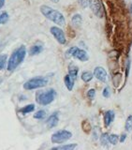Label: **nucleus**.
Returning a JSON list of instances; mask_svg holds the SVG:
<instances>
[{"instance_id": "f257e3e1", "label": "nucleus", "mask_w": 132, "mask_h": 150, "mask_svg": "<svg viewBox=\"0 0 132 150\" xmlns=\"http://www.w3.org/2000/svg\"><path fill=\"white\" fill-rule=\"evenodd\" d=\"M40 12L43 14V16H45L48 20L54 22L56 25H61V26L66 25V19L60 11L54 9L53 8L46 6V5L40 6Z\"/></svg>"}, {"instance_id": "f03ea898", "label": "nucleus", "mask_w": 132, "mask_h": 150, "mask_svg": "<svg viewBox=\"0 0 132 150\" xmlns=\"http://www.w3.org/2000/svg\"><path fill=\"white\" fill-rule=\"evenodd\" d=\"M25 54H26V48L25 46L19 47L18 49H16L13 52L8 62V69L9 71L14 70L23 62L25 57Z\"/></svg>"}, {"instance_id": "7ed1b4c3", "label": "nucleus", "mask_w": 132, "mask_h": 150, "mask_svg": "<svg viewBox=\"0 0 132 150\" xmlns=\"http://www.w3.org/2000/svg\"><path fill=\"white\" fill-rule=\"evenodd\" d=\"M49 82V79L47 77H35L30 80L26 81L23 83V88L25 90H34V89H37L40 87H43L47 86V83Z\"/></svg>"}, {"instance_id": "20e7f679", "label": "nucleus", "mask_w": 132, "mask_h": 150, "mask_svg": "<svg viewBox=\"0 0 132 150\" xmlns=\"http://www.w3.org/2000/svg\"><path fill=\"white\" fill-rule=\"evenodd\" d=\"M56 97V92L54 89H49L45 92H39L37 94V101L40 105L51 104Z\"/></svg>"}, {"instance_id": "39448f33", "label": "nucleus", "mask_w": 132, "mask_h": 150, "mask_svg": "<svg viewBox=\"0 0 132 150\" xmlns=\"http://www.w3.org/2000/svg\"><path fill=\"white\" fill-rule=\"evenodd\" d=\"M88 5L93 13L98 18H103L105 15V8L102 0H88Z\"/></svg>"}, {"instance_id": "423d86ee", "label": "nucleus", "mask_w": 132, "mask_h": 150, "mask_svg": "<svg viewBox=\"0 0 132 150\" xmlns=\"http://www.w3.org/2000/svg\"><path fill=\"white\" fill-rule=\"evenodd\" d=\"M72 137V133L68 130L62 129V130H58L54 132L52 135V142L54 144H63L65 142L68 141L70 138Z\"/></svg>"}, {"instance_id": "0eeeda50", "label": "nucleus", "mask_w": 132, "mask_h": 150, "mask_svg": "<svg viewBox=\"0 0 132 150\" xmlns=\"http://www.w3.org/2000/svg\"><path fill=\"white\" fill-rule=\"evenodd\" d=\"M50 31L52 34H53V36L54 37V39L57 40L60 44H66L67 39H66L64 31L61 29V28H59L57 26H52L50 28Z\"/></svg>"}, {"instance_id": "6e6552de", "label": "nucleus", "mask_w": 132, "mask_h": 150, "mask_svg": "<svg viewBox=\"0 0 132 150\" xmlns=\"http://www.w3.org/2000/svg\"><path fill=\"white\" fill-rule=\"evenodd\" d=\"M72 57L76 58L80 61H83V62H85V61H87L89 59V55L84 50L80 49V48H78V47H75Z\"/></svg>"}, {"instance_id": "1a4fd4ad", "label": "nucleus", "mask_w": 132, "mask_h": 150, "mask_svg": "<svg viewBox=\"0 0 132 150\" xmlns=\"http://www.w3.org/2000/svg\"><path fill=\"white\" fill-rule=\"evenodd\" d=\"M94 76H95L97 80H100V82H106L107 81V71L105 69L102 67H97L94 69Z\"/></svg>"}, {"instance_id": "9d476101", "label": "nucleus", "mask_w": 132, "mask_h": 150, "mask_svg": "<svg viewBox=\"0 0 132 150\" xmlns=\"http://www.w3.org/2000/svg\"><path fill=\"white\" fill-rule=\"evenodd\" d=\"M58 122H59L58 115H57V112H54V114H53L48 119H47L46 124H47V126H48V128L52 129V128H54V127L57 126Z\"/></svg>"}, {"instance_id": "9b49d317", "label": "nucleus", "mask_w": 132, "mask_h": 150, "mask_svg": "<svg viewBox=\"0 0 132 150\" xmlns=\"http://www.w3.org/2000/svg\"><path fill=\"white\" fill-rule=\"evenodd\" d=\"M114 117H115V114H114V111H112V110L107 111L104 114V124H105V126L109 127L112 122H114Z\"/></svg>"}, {"instance_id": "f8f14e48", "label": "nucleus", "mask_w": 132, "mask_h": 150, "mask_svg": "<svg viewBox=\"0 0 132 150\" xmlns=\"http://www.w3.org/2000/svg\"><path fill=\"white\" fill-rule=\"evenodd\" d=\"M78 71H79V69H78L77 66H75L74 64H70L68 66V75L73 80H75L77 78Z\"/></svg>"}, {"instance_id": "ddd939ff", "label": "nucleus", "mask_w": 132, "mask_h": 150, "mask_svg": "<svg viewBox=\"0 0 132 150\" xmlns=\"http://www.w3.org/2000/svg\"><path fill=\"white\" fill-rule=\"evenodd\" d=\"M64 82H65V86L69 91H71L74 86V80L69 76V75H66L64 78Z\"/></svg>"}, {"instance_id": "4468645a", "label": "nucleus", "mask_w": 132, "mask_h": 150, "mask_svg": "<svg viewBox=\"0 0 132 150\" xmlns=\"http://www.w3.org/2000/svg\"><path fill=\"white\" fill-rule=\"evenodd\" d=\"M82 22H83V18L80 14H75L73 15V17L71 18V23L74 26L79 27L80 25H82Z\"/></svg>"}, {"instance_id": "2eb2a0df", "label": "nucleus", "mask_w": 132, "mask_h": 150, "mask_svg": "<svg viewBox=\"0 0 132 150\" xmlns=\"http://www.w3.org/2000/svg\"><path fill=\"white\" fill-rule=\"evenodd\" d=\"M77 147V144H65L61 145V146L54 147L53 150H71Z\"/></svg>"}, {"instance_id": "dca6fc26", "label": "nucleus", "mask_w": 132, "mask_h": 150, "mask_svg": "<svg viewBox=\"0 0 132 150\" xmlns=\"http://www.w3.org/2000/svg\"><path fill=\"white\" fill-rule=\"evenodd\" d=\"M94 77V74L91 71H83L82 73V80L84 83L90 82Z\"/></svg>"}, {"instance_id": "f3484780", "label": "nucleus", "mask_w": 132, "mask_h": 150, "mask_svg": "<svg viewBox=\"0 0 132 150\" xmlns=\"http://www.w3.org/2000/svg\"><path fill=\"white\" fill-rule=\"evenodd\" d=\"M42 50H43V47H42L41 45H33L31 47L29 53H30L31 55H35V54L41 53Z\"/></svg>"}, {"instance_id": "a211bd4d", "label": "nucleus", "mask_w": 132, "mask_h": 150, "mask_svg": "<svg viewBox=\"0 0 132 150\" xmlns=\"http://www.w3.org/2000/svg\"><path fill=\"white\" fill-rule=\"evenodd\" d=\"M34 110H35V105L34 104H28V105L23 106L20 110V112H22L23 115H26V114H28V112H33Z\"/></svg>"}, {"instance_id": "6ab92c4d", "label": "nucleus", "mask_w": 132, "mask_h": 150, "mask_svg": "<svg viewBox=\"0 0 132 150\" xmlns=\"http://www.w3.org/2000/svg\"><path fill=\"white\" fill-rule=\"evenodd\" d=\"M125 129L126 131H130L132 129V115H129L128 118H126V124H125Z\"/></svg>"}, {"instance_id": "aec40b11", "label": "nucleus", "mask_w": 132, "mask_h": 150, "mask_svg": "<svg viewBox=\"0 0 132 150\" xmlns=\"http://www.w3.org/2000/svg\"><path fill=\"white\" fill-rule=\"evenodd\" d=\"M8 20V14L6 11L0 12V25L2 23H6Z\"/></svg>"}, {"instance_id": "412c9836", "label": "nucleus", "mask_w": 132, "mask_h": 150, "mask_svg": "<svg viewBox=\"0 0 132 150\" xmlns=\"http://www.w3.org/2000/svg\"><path fill=\"white\" fill-rule=\"evenodd\" d=\"M119 141V136L116 134H110L109 135V143L112 144H117Z\"/></svg>"}, {"instance_id": "4be33fe9", "label": "nucleus", "mask_w": 132, "mask_h": 150, "mask_svg": "<svg viewBox=\"0 0 132 150\" xmlns=\"http://www.w3.org/2000/svg\"><path fill=\"white\" fill-rule=\"evenodd\" d=\"M100 143L102 145H107L109 143V134L108 133H103L100 136Z\"/></svg>"}, {"instance_id": "5701e85b", "label": "nucleus", "mask_w": 132, "mask_h": 150, "mask_svg": "<svg viewBox=\"0 0 132 150\" xmlns=\"http://www.w3.org/2000/svg\"><path fill=\"white\" fill-rule=\"evenodd\" d=\"M45 116H46V112L43 111V110H40L34 115V118H36V119H43Z\"/></svg>"}, {"instance_id": "b1692460", "label": "nucleus", "mask_w": 132, "mask_h": 150, "mask_svg": "<svg viewBox=\"0 0 132 150\" xmlns=\"http://www.w3.org/2000/svg\"><path fill=\"white\" fill-rule=\"evenodd\" d=\"M7 61V55L6 54H0V69H4L5 64Z\"/></svg>"}, {"instance_id": "393cba45", "label": "nucleus", "mask_w": 132, "mask_h": 150, "mask_svg": "<svg viewBox=\"0 0 132 150\" xmlns=\"http://www.w3.org/2000/svg\"><path fill=\"white\" fill-rule=\"evenodd\" d=\"M96 96V90L95 89H89L87 92V97L89 100H94V98Z\"/></svg>"}, {"instance_id": "a878e982", "label": "nucleus", "mask_w": 132, "mask_h": 150, "mask_svg": "<svg viewBox=\"0 0 132 150\" xmlns=\"http://www.w3.org/2000/svg\"><path fill=\"white\" fill-rule=\"evenodd\" d=\"M102 95L104 98H110L111 96V90H110V87L107 86L103 89V92H102Z\"/></svg>"}, {"instance_id": "bb28decb", "label": "nucleus", "mask_w": 132, "mask_h": 150, "mask_svg": "<svg viewBox=\"0 0 132 150\" xmlns=\"http://www.w3.org/2000/svg\"><path fill=\"white\" fill-rule=\"evenodd\" d=\"M80 4L83 8H86L88 6V0H80Z\"/></svg>"}, {"instance_id": "cd10ccee", "label": "nucleus", "mask_w": 132, "mask_h": 150, "mask_svg": "<svg viewBox=\"0 0 132 150\" xmlns=\"http://www.w3.org/2000/svg\"><path fill=\"white\" fill-rule=\"evenodd\" d=\"M126 134H122L121 137L119 138V141H120L121 143H124L125 141H126Z\"/></svg>"}, {"instance_id": "c85d7f7f", "label": "nucleus", "mask_w": 132, "mask_h": 150, "mask_svg": "<svg viewBox=\"0 0 132 150\" xmlns=\"http://www.w3.org/2000/svg\"><path fill=\"white\" fill-rule=\"evenodd\" d=\"M5 5V0H0V8H3Z\"/></svg>"}, {"instance_id": "c756f323", "label": "nucleus", "mask_w": 132, "mask_h": 150, "mask_svg": "<svg viewBox=\"0 0 132 150\" xmlns=\"http://www.w3.org/2000/svg\"><path fill=\"white\" fill-rule=\"evenodd\" d=\"M52 2H54V3H58L59 2V0H51Z\"/></svg>"}, {"instance_id": "7c9ffc66", "label": "nucleus", "mask_w": 132, "mask_h": 150, "mask_svg": "<svg viewBox=\"0 0 132 150\" xmlns=\"http://www.w3.org/2000/svg\"><path fill=\"white\" fill-rule=\"evenodd\" d=\"M130 12L132 13V4L130 5Z\"/></svg>"}]
</instances>
